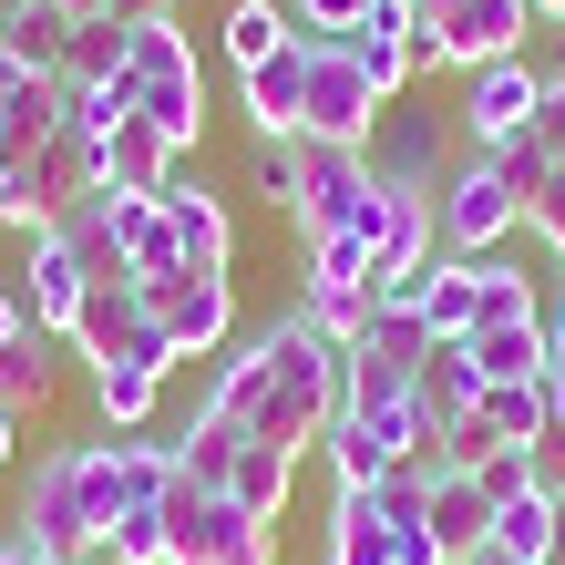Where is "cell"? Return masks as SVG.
Instances as JSON below:
<instances>
[{
  "label": "cell",
  "mask_w": 565,
  "mask_h": 565,
  "mask_svg": "<svg viewBox=\"0 0 565 565\" xmlns=\"http://www.w3.org/2000/svg\"><path fill=\"white\" fill-rule=\"evenodd\" d=\"M11 443H21V412L0 402V473H11Z\"/></svg>",
  "instance_id": "obj_46"
},
{
  "label": "cell",
  "mask_w": 565,
  "mask_h": 565,
  "mask_svg": "<svg viewBox=\"0 0 565 565\" xmlns=\"http://www.w3.org/2000/svg\"><path fill=\"white\" fill-rule=\"evenodd\" d=\"M371 360H402V371H422L431 360V319H422V298H381L371 309V340H360Z\"/></svg>",
  "instance_id": "obj_34"
},
{
  "label": "cell",
  "mask_w": 565,
  "mask_h": 565,
  "mask_svg": "<svg viewBox=\"0 0 565 565\" xmlns=\"http://www.w3.org/2000/svg\"><path fill=\"white\" fill-rule=\"evenodd\" d=\"M555 268H565V257H555Z\"/></svg>",
  "instance_id": "obj_55"
},
{
  "label": "cell",
  "mask_w": 565,
  "mask_h": 565,
  "mask_svg": "<svg viewBox=\"0 0 565 565\" xmlns=\"http://www.w3.org/2000/svg\"><path fill=\"white\" fill-rule=\"evenodd\" d=\"M524 31H535V0H452L443 21H422V73H483V62H514Z\"/></svg>",
  "instance_id": "obj_8"
},
{
  "label": "cell",
  "mask_w": 565,
  "mask_h": 565,
  "mask_svg": "<svg viewBox=\"0 0 565 565\" xmlns=\"http://www.w3.org/2000/svg\"><path fill=\"white\" fill-rule=\"evenodd\" d=\"M545 565H565V483H555V545H545Z\"/></svg>",
  "instance_id": "obj_48"
},
{
  "label": "cell",
  "mask_w": 565,
  "mask_h": 565,
  "mask_svg": "<svg viewBox=\"0 0 565 565\" xmlns=\"http://www.w3.org/2000/svg\"><path fill=\"white\" fill-rule=\"evenodd\" d=\"M298 309H309V319H319L340 350H360V340H371V309H381V288H309Z\"/></svg>",
  "instance_id": "obj_35"
},
{
  "label": "cell",
  "mask_w": 565,
  "mask_h": 565,
  "mask_svg": "<svg viewBox=\"0 0 565 565\" xmlns=\"http://www.w3.org/2000/svg\"><path fill=\"white\" fill-rule=\"evenodd\" d=\"M535 104H545V62H535V52L462 73V135H473V145H504V135H524V124H535Z\"/></svg>",
  "instance_id": "obj_12"
},
{
  "label": "cell",
  "mask_w": 565,
  "mask_h": 565,
  "mask_svg": "<svg viewBox=\"0 0 565 565\" xmlns=\"http://www.w3.org/2000/svg\"><path fill=\"white\" fill-rule=\"evenodd\" d=\"M164 535H175L164 565H278V524H257L226 493H195V483L164 493Z\"/></svg>",
  "instance_id": "obj_7"
},
{
  "label": "cell",
  "mask_w": 565,
  "mask_h": 565,
  "mask_svg": "<svg viewBox=\"0 0 565 565\" xmlns=\"http://www.w3.org/2000/svg\"><path fill=\"white\" fill-rule=\"evenodd\" d=\"M545 21H565V0H555V11H545Z\"/></svg>",
  "instance_id": "obj_54"
},
{
  "label": "cell",
  "mask_w": 565,
  "mask_h": 565,
  "mask_svg": "<svg viewBox=\"0 0 565 565\" xmlns=\"http://www.w3.org/2000/svg\"><path fill=\"white\" fill-rule=\"evenodd\" d=\"M288 154H298V195H288L298 247H309V237H371V226H381L371 145H319V135H298Z\"/></svg>",
  "instance_id": "obj_2"
},
{
  "label": "cell",
  "mask_w": 565,
  "mask_h": 565,
  "mask_svg": "<svg viewBox=\"0 0 565 565\" xmlns=\"http://www.w3.org/2000/svg\"><path fill=\"white\" fill-rule=\"evenodd\" d=\"M545 340H555V360H545V371H565V298L545 309Z\"/></svg>",
  "instance_id": "obj_45"
},
{
  "label": "cell",
  "mask_w": 565,
  "mask_h": 565,
  "mask_svg": "<svg viewBox=\"0 0 565 565\" xmlns=\"http://www.w3.org/2000/svg\"><path fill=\"white\" fill-rule=\"evenodd\" d=\"M473 371L483 381H545V360H555V340H545V319H493V329H473Z\"/></svg>",
  "instance_id": "obj_26"
},
{
  "label": "cell",
  "mask_w": 565,
  "mask_h": 565,
  "mask_svg": "<svg viewBox=\"0 0 565 565\" xmlns=\"http://www.w3.org/2000/svg\"><path fill=\"white\" fill-rule=\"evenodd\" d=\"M371 175L381 185H443V124H422V114H402V124H391L381 114V135H371Z\"/></svg>",
  "instance_id": "obj_19"
},
{
  "label": "cell",
  "mask_w": 565,
  "mask_h": 565,
  "mask_svg": "<svg viewBox=\"0 0 565 565\" xmlns=\"http://www.w3.org/2000/svg\"><path fill=\"white\" fill-rule=\"evenodd\" d=\"M524 237H545V247L565 257V164H555V175H545L535 195H524Z\"/></svg>",
  "instance_id": "obj_39"
},
{
  "label": "cell",
  "mask_w": 565,
  "mask_h": 565,
  "mask_svg": "<svg viewBox=\"0 0 565 565\" xmlns=\"http://www.w3.org/2000/svg\"><path fill=\"white\" fill-rule=\"evenodd\" d=\"M431 545H443V565H473L483 545H493V493L473 483V473H431Z\"/></svg>",
  "instance_id": "obj_17"
},
{
  "label": "cell",
  "mask_w": 565,
  "mask_h": 565,
  "mask_svg": "<svg viewBox=\"0 0 565 565\" xmlns=\"http://www.w3.org/2000/svg\"><path fill=\"white\" fill-rule=\"evenodd\" d=\"M443 11H452V0H412V21H443Z\"/></svg>",
  "instance_id": "obj_51"
},
{
  "label": "cell",
  "mask_w": 565,
  "mask_h": 565,
  "mask_svg": "<svg viewBox=\"0 0 565 565\" xmlns=\"http://www.w3.org/2000/svg\"><path fill=\"white\" fill-rule=\"evenodd\" d=\"M175 164H185V154L164 145V135H154L145 114H135V124H114V135H104V185H114V195H164V175H175Z\"/></svg>",
  "instance_id": "obj_23"
},
{
  "label": "cell",
  "mask_w": 565,
  "mask_h": 565,
  "mask_svg": "<svg viewBox=\"0 0 565 565\" xmlns=\"http://www.w3.org/2000/svg\"><path fill=\"white\" fill-rule=\"evenodd\" d=\"M154 402H164V371H93V412H104V431H145L154 422Z\"/></svg>",
  "instance_id": "obj_32"
},
{
  "label": "cell",
  "mask_w": 565,
  "mask_h": 565,
  "mask_svg": "<svg viewBox=\"0 0 565 565\" xmlns=\"http://www.w3.org/2000/svg\"><path fill=\"white\" fill-rule=\"evenodd\" d=\"M412 402L431 412V431H452L462 412L483 402V371H473V350H462V340H431V360L412 371Z\"/></svg>",
  "instance_id": "obj_24"
},
{
  "label": "cell",
  "mask_w": 565,
  "mask_h": 565,
  "mask_svg": "<svg viewBox=\"0 0 565 565\" xmlns=\"http://www.w3.org/2000/svg\"><path fill=\"white\" fill-rule=\"evenodd\" d=\"M164 216H175V247L195 257V268H237V216H226V195L206 175H164Z\"/></svg>",
  "instance_id": "obj_15"
},
{
  "label": "cell",
  "mask_w": 565,
  "mask_h": 565,
  "mask_svg": "<svg viewBox=\"0 0 565 565\" xmlns=\"http://www.w3.org/2000/svg\"><path fill=\"white\" fill-rule=\"evenodd\" d=\"M247 185H257V195H268V206L288 216V195H298V154H288V145H257V164H247Z\"/></svg>",
  "instance_id": "obj_41"
},
{
  "label": "cell",
  "mask_w": 565,
  "mask_h": 565,
  "mask_svg": "<svg viewBox=\"0 0 565 565\" xmlns=\"http://www.w3.org/2000/svg\"><path fill=\"white\" fill-rule=\"evenodd\" d=\"M309 288H381L371 278V237H309Z\"/></svg>",
  "instance_id": "obj_36"
},
{
  "label": "cell",
  "mask_w": 565,
  "mask_h": 565,
  "mask_svg": "<svg viewBox=\"0 0 565 565\" xmlns=\"http://www.w3.org/2000/svg\"><path fill=\"white\" fill-rule=\"evenodd\" d=\"M124 73H135V114L175 154H195V135H206V73H195V42H185L175 21H145L135 42H124Z\"/></svg>",
  "instance_id": "obj_3"
},
{
  "label": "cell",
  "mask_w": 565,
  "mask_h": 565,
  "mask_svg": "<svg viewBox=\"0 0 565 565\" xmlns=\"http://www.w3.org/2000/svg\"><path fill=\"white\" fill-rule=\"evenodd\" d=\"M319 565H391V514L371 493H329V535H319Z\"/></svg>",
  "instance_id": "obj_25"
},
{
  "label": "cell",
  "mask_w": 565,
  "mask_h": 565,
  "mask_svg": "<svg viewBox=\"0 0 565 565\" xmlns=\"http://www.w3.org/2000/svg\"><path fill=\"white\" fill-rule=\"evenodd\" d=\"M124 42H135V31H124L114 11L73 21V42H62V83H114L124 73Z\"/></svg>",
  "instance_id": "obj_33"
},
{
  "label": "cell",
  "mask_w": 565,
  "mask_h": 565,
  "mask_svg": "<svg viewBox=\"0 0 565 565\" xmlns=\"http://www.w3.org/2000/svg\"><path fill=\"white\" fill-rule=\"evenodd\" d=\"M483 154L504 164V185H514V195H535V185L555 175V145L535 135V124H524V135H504V145H483Z\"/></svg>",
  "instance_id": "obj_38"
},
{
  "label": "cell",
  "mask_w": 565,
  "mask_h": 565,
  "mask_svg": "<svg viewBox=\"0 0 565 565\" xmlns=\"http://www.w3.org/2000/svg\"><path fill=\"white\" fill-rule=\"evenodd\" d=\"M555 545V473L535 493H514V504H493V555H514V565H545Z\"/></svg>",
  "instance_id": "obj_31"
},
{
  "label": "cell",
  "mask_w": 565,
  "mask_h": 565,
  "mask_svg": "<svg viewBox=\"0 0 565 565\" xmlns=\"http://www.w3.org/2000/svg\"><path fill=\"white\" fill-rule=\"evenodd\" d=\"M73 360H93V371H175L154 340V319H145V288H93L83 298V319H73Z\"/></svg>",
  "instance_id": "obj_10"
},
{
  "label": "cell",
  "mask_w": 565,
  "mask_h": 565,
  "mask_svg": "<svg viewBox=\"0 0 565 565\" xmlns=\"http://www.w3.org/2000/svg\"><path fill=\"white\" fill-rule=\"evenodd\" d=\"M473 422L493 431V443H514V452H545V443H555V402H545V381H483Z\"/></svg>",
  "instance_id": "obj_20"
},
{
  "label": "cell",
  "mask_w": 565,
  "mask_h": 565,
  "mask_svg": "<svg viewBox=\"0 0 565 565\" xmlns=\"http://www.w3.org/2000/svg\"><path fill=\"white\" fill-rule=\"evenodd\" d=\"M319 452H329V483H350V493H371V483L391 473V462H422V452H412L391 422H350V412L319 431Z\"/></svg>",
  "instance_id": "obj_18"
},
{
  "label": "cell",
  "mask_w": 565,
  "mask_h": 565,
  "mask_svg": "<svg viewBox=\"0 0 565 565\" xmlns=\"http://www.w3.org/2000/svg\"><path fill=\"white\" fill-rule=\"evenodd\" d=\"M145 319H154V340H164V360H216V350H237V278L226 268H185L175 278H145Z\"/></svg>",
  "instance_id": "obj_5"
},
{
  "label": "cell",
  "mask_w": 565,
  "mask_h": 565,
  "mask_svg": "<svg viewBox=\"0 0 565 565\" xmlns=\"http://www.w3.org/2000/svg\"><path fill=\"white\" fill-rule=\"evenodd\" d=\"M473 483L493 493V504H514V493H535V483H545V452H514V443H493V452L473 462Z\"/></svg>",
  "instance_id": "obj_37"
},
{
  "label": "cell",
  "mask_w": 565,
  "mask_h": 565,
  "mask_svg": "<svg viewBox=\"0 0 565 565\" xmlns=\"http://www.w3.org/2000/svg\"><path fill=\"white\" fill-rule=\"evenodd\" d=\"M11 288H21V309H31V329H42V340H73V319H83V298H93V268L73 257V237H62V226H42Z\"/></svg>",
  "instance_id": "obj_11"
},
{
  "label": "cell",
  "mask_w": 565,
  "mask_h": 565,
  "mask_svg": "<svg viewBox=\"0 0 565 565\" xmlns=\"http://www.w3.org/2000/svg\"><path fill=\"white\" fill-rule=\"evenodd\" d=\"M237 452H247V431H237V422L195 412V422L175 431V483H195V493H226V473H237Z\"/></svg>",
  "instance_id": "obj_28"
},
{
  "label": "cell",
  "mask_w": 565,
  "mask_h": 565,
  "mask_svg": "<svg viewBox=\"0 0 565 565\" xmlns=\"http://www.w3.org/2000/svg\"><path fill=\"white\" fill-rule=\"evenodd\" d=\"M52 11H73V21H93V11H104V0H52Z\"/></svg>",
  "instance_id": "obj_50"
},
{
  "label": "cell",
  "mask_w": 565,
  "mask_h": 565,
  "mask_svg": "<svg viewBox=\"0 0 565 565\" xmlns=\"http://www.w3.org/2000/svg\"><path fill=\"white\" fill-rule=\"evenodd\" d=\"M0 185H11V154H0Z\"/></svg>",
  "instance_id": "obj_53"
},
{
  "label": "cell",
  "mask_w": 565,
  "mask_h": 565,
  "mask_svg": "<svg viewBox=\"0 0 565 565\" xmlns=\"http://www.w3.org/2000/svg\"><path fill=\"white\" fill-rule=\"evenodd\" d=\"M104 216H114V247H124V278H175L185 247H175V216H164V195H114L104 185Z\"/></svg>",
  "instance_id": "obj_16"
},
{
  "label": "cell",
  "mask_w": 565,
  "mask_h": 565,
  "mask_svg": "<svg viewBox=\"0 0 565 565\" xmlns=\"http://www.w3.org/2000/svg\"><path fill=\"white\" fill-rule=\"evenodd\" d=\"M237 104L257 124V145H298L309 135V31H298L288 52H268L257 73H237Z\"/></svg>",
  "instance_id": "obj_13"
},
{
  "label": "cell",
  "mask_w": 565,
  "mask_h": 565,
  "mask_svg": "<svg viewBox=\"0 0 565 565\" xmlns=\"http://www.w3.org/2000/svg\"><path fill=\"white\" fill-rule=\"evenodd\" d=\"M11 340H31V309H21V288L0 278V350H11Z\"/></svg>",
  "instance_id": "obj_43"
},
{
  "label": "cell",
  "mask_w": 565,
  "mask_h": 565,
  "mask_svg": "<svg viewBox=\"0 0 565 565\" xmlns=\"http://www.w3.org/2000/svg\"><path fill=\"white\" fill-rule=\"evenodd\" d=\"M104 11H114L124 31H145V21H175V0H104Z\"/></svg>",
  "instance_id": "obj_44"
},
{
  "label": "cell",
  "mask_w": 565,
  "mask_h": 565,
  "mask_svg": "<svg viewBox=\"0 0 565 565\" xmlns=\"http://www.w3.org/2000/svg\"><path fill=\"white\" fill-rule=\"evenodd\" d=\"M340 42H350V62H360V73H371V93H381V104H402V83L422 73V21H412V0H371V11H360Z\"/></svg>",
  "instance_id": "obj_14"
},
{
  "label": "cell",
  "mask_w": 565,
  "mask_h": 565,
  "mask_svg": "<svg viewBox=\"0 0 565 565\" xmlns=\"http://www.w3.org/2000/svg\"><path fill=\"white\" fill-rule=\"evenodd\" d=\"M11 535L31 555H62V565H83L93 555V493H83V443H62L31 462V493H21V514H11Z\"/></svg>",
  "instance_id": "obj_6"
},
{
  "label": "cell",
  "mask_w": 565,
  "mask_h": 565,
  "mask_svg": "<svg viewBox=\"0 0 565 565\" xmlns=\"http://www.w3.org/2000/svg\"><path fill=\"white\" fill-rule=\"evenodd\" d=\"M216 42H226V62H237V73H257L268 52H288V42H298V21L278 11V0H226Z\"/></svg>",
  "instance_id": "obj_29"
},
{
  "label": "cell",
  "mask_w": 565,
  "mask_h": 565,
  "mask_svg": "<svg viewBox=\"0 0 565 565\" xmlns=\"http://www.w3.org/2000/svg\"><path fill=\"white\" fill-rule=\"evenodd\" d=\"M431 216H443V257H504V237L524 226V195L504 185V164L483 145H462L431 185Z\"/></svg>",
  "instance_id": "obj_4"
},
{
  "label": "cell",
  "mask_w": 565,
  "mask_h": 565,
  "mask_svg": "<svg viewBox=\"0 0 565 565\" xmlns=\"http://www.w3.org/2000/svg\"><path fill=\"white\" fill-rule=\"evenodd\" d=\"M298 462H309V452H288V443H247V452H237V473H226V504L257 514V524H278V514H288V493H298Z\"/></svg>",
  "instance_id": "obj_21"
},
{
  "label": "cell",
  "mask_w": 565,
  "mask_h": 565,
  "mask_svg": "<svg viewBox=\"0 0 565 565\" xmlns=\"http://www.w3.org/2000/svg\"><path fill=\"white\" fill-rule=\"evenodd\" d=\"M62 42H73V11H52V0H0V52H11L21 73H62Z\"/></svg>",
  "instance_id": "obj_27"
},
{
  "label": "cell",
  "mask_w": 565,
  "mask_h": 565,
  "mask_svg": "<svg viewBox=\"0 0 565 565\" xmlns=\"http://www.w3.org/2000/svg\"><path fill=\"white\" fill-rule=\"evenodd\" d=\"M0 565H42V555H31V545H21V535H0Z\"/></svg>",
  "instance_id": "obj_49"
},
{
  "label": "cell",
  "mask_w": 565,
  "mask_h": 565,
  "mask_svg": "<svg viewBox=\"0 0 565 565\" xmlns=\"http://www.w3.org/2000/svg\"><path fill=\"white\" fill-rule=\"evenodd\" d=\"M422 319H431V340H473V319H483V257H431V268H422Z\"/></svg>",
  "instance_id": "obj_22"
},
{
  "label": "cell",
  "mask_w": 565,
  "mask_h": 565,
  "mask_svg": "<svg viewBox=\"0 0 565 565\" xmlns=\"http://www.w3.org/2000/svg\"><path fill=\"white\" fill-rule=\"evenodd\" d=\"M340 371H350V350L329 340L309 309H288V319L247 329V340L216 360V381H206V402H195V412L237 422L247 443L319 452V431L340 422Z\"/></svg>",
  "instance_id": "obj_1"
},
{
  "label": "cell",
  "mask_w": 565,
  "mask_h": 565,
  "mask_svg": "<svg viewBox=\"0 0 565 565\" xmlns=\"http://www.w3.org/2000/svg\"><path fill=\"white\" fill-rule=\"evenodd\" d=\"M545 402H555V443H565V371H545Z\"/></svg>",
  "instance_id": "obj_47"
},
{
  "label": "cell",
  "mask_w": 565,
  "mask_h": 565,
  "mask_svg": "<svg viewBox=\"0 0 565 565\" xmlns=\"http://www.w3.org/2000/svg\"><path fill=\"white\" fill-rule=\"evenodd\" d=\"M473 565H514V555H493V545H483V555H473Z\"/></svg>",
  "instance_id": "obj_52"
},
{
  "label": "cell",
  "mask_w": 565,
  "mask_h": 565,
  "mask_svg": "<svg viewBox=\"0 0 565 565\" xmlns=\"http://www.w3.org/2000/svg\"><path fill=\"white\" fill-rule=\"evenodd\" d=\"M278 11H288L298 31H309V42H340V31H350L360 11H371V0H278Z\"/></svg>",
  "instance_id": "obj_40"
},
{
  "label": "cell",
  "mask_w": 565,
  "mask_h": 565,
  "mask_svg": "<svg viewBox=\"0 0 565 565\" xmlns=\"http://www.w3.org/2000/svg\"><path fill=\"white\" fill-rule=\"evenodd\" d=\"M535 135L555 145V164H565V62H545V104H535Z\"/></svg>",
  "instance_id": "obj_42"
},
{
  "label": "cell",
  "mask_w": 565,
  "mask_h": 565,
  "mask_svg": "<svg viewBox=\"0 0 565 565\" xmlns=\"http://www.w3.org/2000/svg\"><path fill=\"white\" fill-rule=\"evenodd\" d=\"M381 93H371V73L350 62V42H309V135L319 145H371L381 135Z\"/></svg>",
  "instance_id": "obj_9"
},
{
  "label": "cell",
  "mask_w": 565,
  "mask_h": 565,
  "mask_svg": "<svg viewBox=\"0 0 565 565\" xmlns=\"http://www.w3.org/2000/svg\"><path fill=\"white\" fill-rule=\"evenodd\" d=\"M52 391H62V340H42V329H31V340H11V350H0V402H11L21 422L42 412Z\"/></svg>",
  "instance_id": "obj_30"
}]
</instances>
